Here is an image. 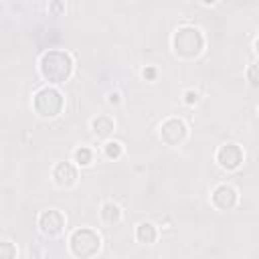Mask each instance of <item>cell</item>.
Returning a JSON list of instances; mask_svg holds the SVG:
<instances>
[{"mask_svg": "<svg viewBox=\"0 0 259 259\" xmlns=\"http://www.w3.org/2000/svg\"><path fill=\"white\" fill-rule=\"evenodd\" d=\"M184 136H186V125H184V121H180V119H176V117H170V119H166V121L160 125V138H162L168 146L180 144V142L184 140Z\"/></svg>", "mask_w": 259, "mask_h": 259, "instance_id": "5b68a950", "label": "cell"}, {"mask_svg": "<svg viewBox=\"0 0 259 259\" xmlns=\"http://www.w3.org/2000/svg\"><path fill=\"white\" fill-rule=\"evenodd\" d=\"M212 202L221 210H231L237 204V190L233 186H229V184H221L212 192Z\"/></svg>", "mask_w": 259, "mask_h": 259, "instance_id": "ba28073f", "label": "cell"}, {"mask_svg": "<svg viewBox=\"0 0 259 259\" xmlns=\"http://www.w3.org/2000/svg\"><path fill=\"white\" fill-rule=\"evenodd\" d=\"M105 154H107V158H119L121 156V144L119 142H107Z\"/></svg>", "mask_w": 259, "mask_h": 259, "instance_id": "9a60e30c", "label": "cell"}, {"mask_svg": "<svg viewBox=\"0 0 259 259\" xmlns=\"http://www.w3.org/2000/svg\"><path fill=\"white\" fill-rule=\"evenodd\" d=\"M91 130H93L95 136L105 138V136H109L113 132V119H109L107 115H99V117H95L91 121Z\"/></svg>", "mask_w": 259, "mask_h": 259, "instance_id": "30bf717a", "label": "cell"}, {"mask_svg": "<svg viewBox=\"0 0 259 259\" xmlns=\"http://www.w3.org/2000/svg\"><path fill=\"white\" fill-rule=\"evenodd\" d=\"M91 158H93V154H91L89 148H77V150H75V162H77L79 166H87V164L91 162Z\"/></svg>", "mask_w": 259, "mask_h": 259, "instance_id": "4fadbf2b", "label": "cell"}, {"mask_svg": "<svg viewBox=\"0 0 259 259\" xmlns=\"http://www.w3.org/2000/svg\"><path fill=\"white\" fill-rule=\"evenodd\" d=\"M119 217H121V210H119L117 204H113V202H105V204H103V208H101V219H103L105 223H117Z\"/></svg>", "mask_w": 259, "mask_h": 259, "instance_id": "7c38bea8", "label": "cell"}, {"mask_svg": "<svg viewBox=\"0 0 259 259\" xmlns=\"http://www.w3.org/2000/svg\"><path fill=\"white\" fill-rule=\"evenodd\" d=\"M142 75H144V79H154L156 77V69L154 67H148V69L142 71Z\"/></svg>", "mask_w": 259, "mask_h": 259, "instance_id": "ac0fdd59", "label": "cell"}, {"mask_svg": "<svg viewBox=\"0 0 259 259\" xmlns=\"http://www.w3.org/2000/svg\"><path fill=\"white\" fill-rule=\"evenodd\" d=\"M69 245H71V251L75 257H81V259H89L93 257L97 251H99V235L91 229H77L71 239H69Z\"/></svg>", "mask_w": 259, "mask_h": 259, "instance_id": "3957f363", "label": "cell"}, {"mask_svg": "<svg viewBox=\"0 0 259 259\" xmlns=\"http://www.w3.org/2000/svg\"><path fill=\"white\" fill-rule=\"evenodd\" d=\"M156 227L152 225V223H142V225H138V229H136V237H138V241H142V243H154L156 241Z\"/></svg>", "mask_w": 259, "mask_h": 259, "instance_id": "8fae6325", "label": "cell"}, {"mask_svg": "<svg viewBox=\"0 0 259 259\" xmlns=\"http://www.w3.org/2000/svg\"><path fill=\"white\" fill-rule=\"evenodd\" d=\"M184 101H186V103H196V101H198L196 91H186V93H184Z\"/></svg>", "mask_w": 259, "mask_h": 259, "instance_id": "e0dca14e", "label": "cell"}, {"mask_svg": "<svg viewBox=\"0 0 259 259\" xmlns=\"http://www.w3.org/2000/svg\"><path fill=\"white\" fill-rule=\"evenodd\" d=\"M247 75H249V81H251V85L255 87V85H257V65H251Z\"/></svg>", "mask_w": 259, "mask_h": 259, "instance_id": "2e32d148", "label": "cell"}, {"mask_svg": "<svg viewBox=\"0 0 259 259\" xmlns=\"http://www.w3.org/2000/svg\"><path fill=\"white\" fill-rule=\"evenodd\" d=\"M107 101H109L111 105L119 103V93H117V91H111V93H109V99H107Z\"/></svg>", "mask_w": 259, "mask_h": 259, "instance_id": "d6986e66", "label": "cell"}, {"mask_svg": "<svg viewBox=\"0 0 259 259\" xmlns=\"http://www.w3.org/2000/svg\"><path fill=\"white\" fill-rule=\"evenodd\" d=\"M16 247L10 241H0V259H14Z\"/></svg>", "mask_w": 259, "mask_h": 259, "instance_id": "5bb4252c", "label": "cell"}, {"mask_svg": "<svg viewBox=\"0 0 259 259\" xmlns=\"http://www.w3.org/2000/svg\"><path fill=\"white\" fill-rule=\"evenodd\" d=\"M38 227H40V231H42L45 235H59V233L63 231V227H65V219H63V214H61L59 210L49 208V210L40 212V217H38Z\"/></svg>", "mask_w": 259, "mask_h": 259, "instance_id": "52a82bcc", "label": "cell"}, {"mask_svg": "<svg viewBox=\"0 0 259 259\" xmlns=\"http://www.w3.org/2000/svg\"><path fill=\"white\" fill-rule=\"evenodd\" d=\"M34 109L42 117H57L63 109V95L55 87H42L34 95Z\"/></svg>", "mask_w": 259, "mask_h": 259, "instance_id": "277c9868", "label": "cell"}, {"mask_svg": "<svg viewBox=\"0 0 259 259\" xmlns=\"http://www.w3.org/2000/svg\"><path fill=\"white\" fill-rule=\"evenodd\" d=\"M73 59L65 51H49L40 59V73L49 83H63L71 77Z\"/></svg>", "mask_w": 259, "mask_h": 259, "instance_id": "6da1fadb", "label": "cell"}, {"mask_svg": "<svg viewBox=\"0 0 259 259\" xmlns=\"http://www.w3.org/2000/svg\"><path fill=\"white\" fill-rule=\"evenodd\" d=\"M217 160L223 168L227 170H235L241 162H243V150L237 146V144H225L219 148L217 152Z\"/></svg>", "mask_w": 259, "mask_h": 259, "instance_id": "8992f818", "label": "cell"}, {"mask_svg": "<svg viewBox=\"0 0 259 259\" xmlns=\"http://www.w3.org/2000/svg\"><path fill=\"white\" fill-rule=\"evenodd\" d=\"M202 47H204V38H202V34H200L198 28H194V26H182V28L176 30V34H174V51L180 57L192 59V57L200 55Z\"/></svg>", "mask_w": 259, "mask_h": 259, "instance_id": "7a4b0ae2", "label": "cell"}, {"mask_svg": "<svg viewBox=\"0 0 259 259\" xmlns=\"http://www.w3.org/2000/svg\"><path fill=\"white\" fill-rule=\"evenodd\" d=\"M53 178H55V182L59 186H65V188L73 186L75 180H77V170H75V166L71 162H59L55 166V170H53Z\"/></svg>", "mask_w": 259, "mask_h": 259, "instance_id": "9c48e42d", "label": "cell"}]
</instances>
